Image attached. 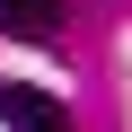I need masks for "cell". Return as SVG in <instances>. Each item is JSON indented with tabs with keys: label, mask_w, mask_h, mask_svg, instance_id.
Returning <instances> with one entry per match:
<instances>
[{
	"label": "cell",
	"mask_w": 132,
	"mask_h": 132,
	"mask_svg": "<svg viewBox=\"0 0 132 132\" xmlns=\"http://www.w3.org/2000/svg\"><path fill=\"white\" fill-rule=\"evenodd\" d=\"M0 123H9V132H71V114L53 106V88H27V79L0 88Z\"/></svg>",
	"instance_id": "6da1fadb"
},
{
	"label": "cell",
	"mask_w": 132,
	"mask_h": 132,
	"mask_svg": "<svg viewBox=\"0 0 132 132\" xmlns=\"http://www.w3.org/2000/svg\"><path fill=\"white\" fill-rule=\"evenodd\" d=\"M62 27V0H0V35H27V44H44Z\"/></svg>",
	"instance_id": "7a4b0ae2"
}]
</instances>
